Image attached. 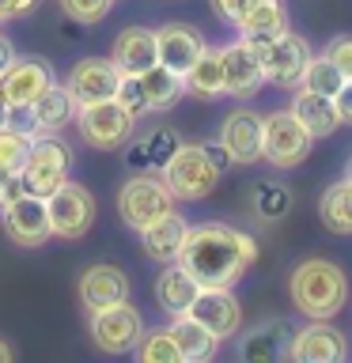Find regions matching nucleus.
Wrapping results in <instances>:
<instances>
[{
    "instance_id": "ddd939ff",
    "label": "nucleus",
    "mask_w": 352,
    "mask_h": 363,
    "mask_svg": "<svg viewBox=\"0 0 352 363\" xmlns=\"http://www.w3.org/2000/svg\"><path fill=\"white\" fill-rule=\"evenodd\" d=\"M178 144H182V136H178L175 125L159 121V125H152V129H144V133H133L129 140L121 144L125 167H129L133 174H159L167 159L178 152Z\"/></svg>"
},
{
    "instance_id": "473e14b6",
    "label": "nucleus",
    "mask_w": 352,
    "mask_h": 363,
    "mask_svg": "<svg viewBox=\"0 0 352 363\" xmlns=\"http://www.w3.org/2000/svg\"><path fill=\"white\" fill-rule=\"evenodd\" d=\"M133 356L141 363H182V352L170 337V329H144L133 345Z\"/></svg>"
},
{
    "instance_id": "2f4dec72",
    "label": "nucleus",
    "mask_w": 352,
    "mask_h": 363,
    "mask_svg": "<svg viewBox=\"0 0 352 363\" xmlns=\"http://www.w3.org/2000/svg\"><path fill=\"white\" fill-rule=\"evenodd\" d=\"M318 220L334 235H352V182H329L318 197Z\"/></svg>"
},
{
    "instance_id": "cd10ccee",
    "label": "nucleus",
    "mask_w": 352,
    "mask_h": 363,
    "mask_svg": "<svg viewBox=\"0 0 352 363\" xmlns=\"http://www.w3.org/2000/svg\"><path fill=\"white\" fill-rule=\"evenodd\" d=\"M170 337H175V345L182 352V363H209L216 352H220L224 340L212 333V329H204L193 314H178L170 318Z\"/></svg>"
},
{
    "instance_id": "7c9ffc66",
    "label": "nucleus",
    "mask_w": 352,
    "mask_h": 363,
    "mask_svg": "<svg viewBox=\"0 0 352 363\" xmlns=\"http://www.w3.org/2000/svg\"><path fill=\"white\" fill-rule=\"evenodd\" d=\"M141 84H144V95H148V110L152 113H170L186 95V84H182V72L167 65H152L148 72H141Z\"/></svg>"
},
{
    "instance_id": "6ab92c4d",
    "label": "nucleus",
    "mask_w": 352,
    "mask_h": 363,
    "mask_svg": "<svg viewBox=\"0 0 352 363\" xmlns=\"http://www.w3.org/2000/svg\"><path fill=\"white\" fill-rule=\"evenodd\" d=\"M76 295L84 303V311H102L110 303H121L129 299V277H125L121 265H110V261H99V265H87L79 272V284H76Z\"/></svg>"
},
{
    "instance_id": "20e7f679",
    "label": "nucleus",
    "mask_w": 352,
    "mask_h": 363,
    "mask_svg": "<svg viewBox=\"0 0 352 363\" xmlns=\"http://www.w3.org/2000/svg\"><path fill=\"white\" fill-rule=\"evenodd\" d=\"M159 178L167 182V189L175 193V201L193 204V201H204V197H209V193L216 189V182H220L224 174L212 167V159L204 155V144L182 140L178 152L163 163Z\"/></svg>"
},
{
    "instance_id": "58836bf2",
    "label": "nucleus",
    "mask_w": 352,
    "mask_h": 363,
    "mask_svg": "<svg viewBox=\"0 0 352 363\" xmlns=\"http://www.w3.org/2000/svg\"><path fill=\"white\" fill-rule=\"evenodd\" d=\"M254 4H258V0H209V8L216 11V19H224L227 27H235V23L243 19Z\"/></svg>"
},
{
    "instance_id": "4be33fe9",
    "label": "nucleus",
    "mask_w": 352,
    "mask_h": 363,
    "mask_svg": "<svg viewBox=\"0 0 352 363\" xmlns=\"http://www.w3.org/2000/svg\"><path fill=\"white\" fill-rule=\"evenodd\" d=\"M186 235H189V220L182 212H167L159 216L155 223H148L141 231V242H144V254L167 265V261H178L182 257V246H186Z\"/></svg>"
},
{
    "instance_id": "0eeeda50",
    "label": "nucleus",
    "mask_w": 352,
    "mask_h": 363,
    "mask_svg": "<svg viewBox=\"0 0 352 363\" xmlns=\"http://www.w3.org/2000/svg\"><path fill=\"white\" fill-rule=\"evenodd\" d=\"M76 129L91 152H118V147L136 133V118L121 106L118 99H102V102H87L76 106Z\"/></svg>"
},
{
    "instance_id": "1a4fd4ad",
    "label": "nucleus",
    "mask_w": 352,
    "mask_h": 363,
    "mask_svg": "<svg viewBox=\"0 0 352 363\" xmlns=\"http://www.w3.org/2000/svg\"><path fill=\"white\" fill-rule=\"evenodd\" d=\"M91 345L99 352H106V356H125V352H133V345L141 340L144 333V314L136 311L129 299L121 303H110L102 306V311H91Z\"/></svg>"
},
{
    "instance_id": "f8f14e48",
    "label": "nucleus",
    "mask_w": 352,
    "mask_h": 363,
    "mask_svg": "<svg viewBox=\"0 0 352 363\" xmlns=\"http://www.w3.org/2000/svg\"><path fill=\"white\" fill-rule=\"evenodd\" d=\"M0 227H4V235L23 250H38L53 238L45 197H34V193H23L19 201L4 204V208H0Z\"/></svg>"
},
{
    "instance_id": "bb28decb",
    "label": "nucleus",
    "mask_w": 352,
    "mask_h": 363,
    "mask_svg": "<svg viewBox=\"0 0 352 363\" xmlns=\"http://www.w3.org/2000/svg\"><path fill=\"white\" fill-rule=\"evenodd\" d=\"M295 118L303 121V129L314 136V140H326L341 129V118H337V106H334V95H318V91H307V87H295L292 95V106H288Z\"/></svg>"
},
{
    "instance_id": "5701e85b",
    "label": "nucleus",
    "mask_w": 352,
    "mask_h": 363,
    "mask_svg": "<svg viewBox=\"0 0 352 363\" xmlns=\"http://www.w3.org/2000/svg\"><path fill=\"white\" fill-rule=\"evenodd\" d=\"M72 121H76V99H72V91L53 79V84L31 102V125H34V136L65 133V125H72Z\"/></svg>"
},
{
    "instance_id": "dca6fc26",
    "label": "nucleus",
    "mask_w": 352,
    "mask_h": 363,
    "mask_svg": "<svg viewBox=\"0 0 352 363\" xmlns=\"http://www.w3.org/2000/svg\"><path fill=\"white\" fill-rule=\"evenodd\" d=\"M53 79L57 76H53L50 61L16 53V61H11L4 68V76H0V95H4L8 106H31V102L38 99L42 91L53 84Z\"/></svg>"
},
{
    "instance_id": "f257e3e1",
    "label": "nucleus",
    "mask_w": 352,
    "mask_h": 363,
    "mask_svg": "<svg viewBox=\"0 0 352 363\" xmlns=\"http://www.w3.org/2000/svg\"><path fill=\"white\" fill-rule=\"evenodd\" d=\"M178 261L197 277L201 288H235L258 261V242L231 223L204 220L189 223Z\"/></svg>"
},
{
    "instance_id": "9b49d317",
    "label": "nucleus",
    "mask_w": 352,
    "mask_h": 363,
    "mask_svg": "<svg viewBox=\"0 0 352 363\" xmlns=\"http://www.w3.org/2000/svg\"><path fill=\"white\" fill-rule=\"evenodd\" d=\"M352 356V345L329 318H311L307 325L292 329L288 356L295 363H345Z\"/></svg>"
},
{
    "instance_id": "393cba45",
    "label": "nucleus",
    "mask_w": 352,
    "mask_h": 363,
    "mask_svg": "<svg viewBox=\"0 0 352 363\" xmlns=\"http://www.w3.org/2000/svg\"><path fill=\"white\" fill-rule=\"evenodd\" d=\"M197 291H201L197 277H193V272L182 265V261H167V269L159 272V280H155V303L163 306L170 318L189 314V311H193V299H197Z\"/></svg>"
},
{
    "instance_id": "c9c22d12",
    "label": "nucleus",
    "mask_w": 352,
    "mask_h": 363,
    "mask_svg": "<svg viewBox=\"0 0 352 363\" xmlns=\"http://www.w3.org/2000/svg\"><path fill=\"white\" fill-rule=\"evenodd\" d=\"M61 4V11L72 23H79V27H95V23H102L110 16L114 0H57Z\"/></svg>"
},
{
    "instance_id": "a19ab883",
    "label": "nucleus",
    "mask_w": 352,
    "mask_h": 363,
    "mask_svg": "<svg viewBox=\"0 0 352 363\" xmlns=\"http://www.w3.org/2000/svg\"><path fill=\"white\" fill-rule=\"evenodd\" d=\"M334 106H337L341 125H352V79H345V84H341V91L334 95Z\"/></svg>"
},
{
    "instance_id": "6e6552de",
    "label": "nucleus",
    "mask_w": 352,
    "mask_h": 363,
    "mask_svg": "<svg viewBox=\"0 0 352 363\" xmlns=\"http://www.w3.org/2000/svg\"><path fill=\"white\" fill-rule=\"evenodd\" d=\"M175 193L167 189V182L159 174H133L125 186L118 189V216L125 227H133L136 235L148 223H155L159 216L175 212Z\"/></svg>"
},
{
    "instance_id": "a18cd8bd",
    "label": "nucleus",
    "mask_w": 352,
    "mask_h": 363,
    "mask_svg": "<svg viewBox=\"0 0 352 363\" xmlns=\"http://www.w3.org/2000/svg\"><path fill=\"white\" fill-rule=\"evenodd\" d=\"M11 359H16V348H11L8 340L0 337V363H11Z\"/></svg>"
},
{
    "instance_id": "37998d69",
    "label": "nucleus",
    "mask_w": 352,
    "mask_h": 363,
    "mask_svg": "<svg viewBox=\"0 0 352 363\" xmlns=\"http://www.w3.org/2000/svg\"><path fill=\"white\" fill-rule=\"evenodd\" d=\"M23 193H27V189H23V178H19V174H8L4 186H0V208H4V204H11V201H19Z\"/></svg>"
},
{
    "instance_id": "f3484780",
    "label": "nucleus",
    "mask_w": 352,
    "mask_h": 363,
    "mask_svg": "<svg viewBox=\"0 0 352 363\" xmlns=\"http://www.w3.org/2000/svg\"><path fill=\"white\" fill-rule=\"evenodd\" d=\"M224 152L231 155L235 167H250L261 159V113L250 106H235L227 118L220 121V136Z\"/></svg>"
},
{
    "instance_id": "09e8293b",
    "label": "nucleus",
    "mask_w": 352,
    "mask_h": 363,
    "mask_svg": "<svg viewBox=\"0 0 352 363\" xmlns=\"http://www.w3.org/2000/svg\"><path fill=\"white\" fill-rule=\"evenodd\" d=\"M4 178H8V174H4V170H0V186H4Z\"/></svg>"
},
{
    "instance_id": "4468645a",
    "label": "nucleus",
    "mask_w": 352,
    "mask_h": 363,
    "mask_svg": "<svg viewBox=\"0 0 352 363\" xmlns=\"http://www.w3.org/2000/svg\"><path fill=\"white\" fill-rule=\"evenodd\" d=\"M224 50V95L231 99H254L265 87V72H261V57L250 38H235L220 45Z\"/></svg>"
},
{
    "instance_id": "9d476101",
    "label": "nucleus",
    "mask_w": 352,
    "mask_h": 363,
    "mask_svg": "<svg viewBox=\"0 0 352 363\" xmlns=\"http://www.w3.org/2000/svg\"><path fill=\"white\" fill-rule=\"evenodd\" d=\"M45 208H50L53 238H61V242H79L95 223V197L72 178L45 197Z\"/></svg>"
},
{
    "instance_id": "2eb2a0df",
    "label": "nucleus",
    "mask_w": 352,
    "mask_h": 363,
    "mask_svg": "<svg viewBox=\"0 0 352 363\" xmlns=\"http://www.w3.org/2000/svg\"><path fill=\"white\" fill-rule=\"evenodd\" d=\"M118 84H121V68L114 65L110 57H79L65 76V87L72 91L76 106L114 99L118 95Z\"/></svg>"
},
{
    "instance_id": "c756f323",
    "label": "nucleus",
    "mask_w": 352,
    "mask_h": 363,
    "mask_svg": "<svg viewBox=\"0 0 352 363\" xmlns=\"http://www.w3.org/2000/svg\"><path fill=\"white\" fill-rule=\"evenodd\" d=\"M288 27H292V16H288V4H284V0H258V4L235 23V34L238 38H273V34H284Z\"/></svg>"
},
{
    "instance_id": "72a5a7b5",
    "label": "nucleus",
    "mask_w": 352,
    "mask_h": 363,
    "mask_svg": "<svg viewBox=\"0 0 352 363\" xmlns=\"http://www.w3.org/2000/svg\"><path fill=\"white\" fill-rule=\"evenodd\" d=\"M341 84H345V72L329 61L326 53H314L311 57V65H307V72H303V84L307 91H318V95H337Z\"/></svg>"
},
{
    "instance_id": "7ed1b4c3",
    "label": "nucleus",
    "mask_w": 352,
    "mask_h": 363,
    "mask_svg": "<svg viewBox=\"0 0 352 363\" xmlns=\"http://www.w3.org/2000/svg\"><path fill=\"white\" fill-rule=\"evenodd\" d=\"M72 167H76V152L61 133L34 136L31 152H27V159H23V170H19L23 189L34 193V197H50L53 189H61L68 182Z\"/></svg>"
},
{
    "instance_id": "4c0bfd02",
    "label": "nucleus",
    "mask_w": 352,
    "mask_h": 363,
    "mask_svg": "<svg viewBox=\"0 0 352 363\" xmlns=\"http://www.w3.org/2000/svg\"><path fill=\"white\" fill-rule=\"evenodd\" d=\"M322 53L341 68V72H345V79H352V34H337V38H329Z\"/></svg>"
},
{
    "instance_id": "a878e982",
    "label": "nucleus",
    "mask_w": 352,
    "mask_h": 363,
    "mask_svg": "<svg viewBox=\"0 0 352 363\" xmlns=\"http://www.w3.org/2000/svg\"><path fill=\"white\" fill-rule=\"evenodd\" d=\"M110 61L121 68L125 76H141L148 72L159 57H155V30L152 27H125L118 38H114Z\"/></svg>"
},
{
    "instance_id": "e433bc0d",
    "label": "nucleus",
    "mask_w": 352,
    "mask_h": 363,
    "mask_svg": "<svg viewBox=\"0 0 352 363\" xmlns=\"http://www.w3.org/2000/svg\"><path fill=\"white\" fill-rule=\"evenodd\" d=\"M114 99H118V102H121V106L133 113L136 121L152 113V110H148V95H144L141 76H125V72H121V84H118V95H114Z\"/></svg>"
},
{
    "instance_id": "f704fd0d",
    "label": "nucleus",
    "mask_w": 352,
    "mask_h": 363,
    "mask_svg": "<svg viewBox=\"0 0 352 363\" xmlns=\"http://www.w3.org/2000/svg\"><path fill=\"white\" fill-rule=\"evenodd\" d=\"M31 140H34L31 133L11 129V125L0 129V170H4V174H19L23 170V159H27V152H31Z\"/></svg>"
},
{
    "instance_id": "79ce46f5",
    "label": "nucleus",
    "mask_w": 352,
    "mask_h": 363,
    "mask_svg": "<svg viewBox=\"0 0 352 363\" xmlns=\"http://www.w3.org/2000/svg\"><path fill=\"white\" fill-rule=\"evenodd\" d=\"M204 155L212 159V167L220 170V174H224V170H231V167H235V163H231V155L224 152V144H220V140H204Z\"/></svg>"
},
{
    "instance_id": "412c9836",
    "label": "nucleus",
    "mask_w": 352,
    "mask_h": 363,
    "mask_svg": "<svg viewBox=\"0 0 352 363\" xmlns=\"http://www.w3.org/2000/svg\"><path fill=\"white\" fill-rule=\"evenodd\" d=\"M288 340H292V325L284 318H265V322L250 325L238 337V359L246 363H273L288 356Z\"/></svg>"
},
{
    "instance_id": "39448f33",
    "label": "nucleus",
    "mask_w": 352,
    "mask_h": 363,
    "mask_svg": "<svg viewBox=\"0 0 352 363\" xmlns=\"http://www.w3.org/2000/svg\"><path fill=\"white\" fill-rule=\"evenodd\" d=\"M314 147V136L303 129V121L292 110H269L261 113V159L277 170H295L307 163Z\"/></svg>"
},
{
    "instance_id": "b1692460",
    "label": "nucleus",
    "mask_w": 352,
    "mask_h": 363,
    "mask_svg": "<svg viewBox=\"0 0 352 363\" xmlns=\"http://www.w3.org/2000/svg\"><path fill=\"white\" fill-rule=\"evenodd\" d=\"M292 204H295V193L284 186V182H273V178L254 182L250 193H246V212H250V220H254L258 227L284 223L288 212H292Z\"/></svg>"
},
{
    "instance_id": "49530a36",
    "label": "nucleus",
    "mask_w": 352,
    "mask_h": 363,
    "mask_svg": "<svg viewBox=\"0 0 352 363\" xmlns=\"http://www.w3.org/2000/svg\"><path fill=\"white\" fill-rule=\"evenodd\" d=\"M8 113H11V106L4 102V95H0V129H4V125H8Z\"/></svg>"
},
{
    "instance_id": "423d86ee",
    "label": "nucleus",
    "mask_w": 352,
    "mask_h": 363,
    "mask_svg": "<svg viewBox=\"0 0 352 363\" xmlns=\"http://www.w3.org/2000/svg\"><path fill=\"white\" fill-rule=\"evenodd\" d=\"M254 50L261 57V72H265V84H277V87H299L303 84V72L311 65V42L303 38L299 30H284V34H273V38H250Z\"/></svg>"
},
{
    "instance_id": "de8ad7c7",
    "label": "nucleus",
    "mask_w": 352,
    "mask_h": 363,
    "mask_svg": "<svg viewBox=\"0 0 352 363\" xmlns=\"http://www.w3.org/2000/svg\"><path fill=\"white\" fill-rule=\"evenodd\" d=\"M345 178H348V182H352V155H348V159H345Z\"/></svg>"
},
{
    "instance_id": "a211bd4d",
    "label": "nucleus",
    "mask_w": 352,
    "mask_h": 363,
    "mask_svg": "<svg viewBox=\"0 0 352 363\" xmlns=\"http://www.w3.org/2000/svg\"><path fill=\"white\" fill-rule=\"evenodd\" d=\"M189 314L204 329H212L220 340H231L235 333H243V303L235 299L231 288H201Z\"/></svg>"
},
{
    "instance_id": "c85d7f7f",
    "label": "nucleus",
    "mask_w": 352,
    "mask_h": 363,
    "mask_svg": "<svg viewBox=\"0 0 352 363\" xmlns=\"http://www.w3.org/2000/svg\"><path fill=\"white\" fill-rule=\"evenodd\" d=\"M182 84H186V95L201 99V102L220 99L224 95V50L220 45H204V53L186 68Z\"/></svg>"
},
{
    "instance_id": "c03bdc74",
    "label": "nucleus",
    "mask_w": 352,
    "mask_h": 363,
    "mask_svg": "<svg viewBox=\"0 0 352 363\" xmlns=\"http://www.w3.org/2000/svg\"><path fill=\"white\" fill-rule=\"evenodd\" d=\"M16 45H11V38H8V34H0V76H4V68L11 65V61H16Z\"/></svg>"
},
{
    "instance_id": "f03ea898",
    "label": "nucleus",
    "mask_w": 352,
    "mask_h": 363,
    "mask_svg": "<svg viewBox=\"0 0 352 363\" xmlns=\"http://www.w3.org/2000/svg\"><path fill=\"white\" fill-rule=\"evenodd\" d=\"M352 295L348 272L329 257H307L288 272V299L303 318H334Z\"/></svg>"
},
{
    "instance_id": "aec40b11",
    "label": "nucleus",
    "mask_w": 352,
    "mask_h": 363,
    "mask_svg": "<svg viewBox=\"0 0 352 363\" xmlns=\"http://www.w3.org/2000/svg\"><path fill=\"white\" fill-rule=\"evenodd\" d=\"M204 45L209 42H204V34L193 27V23L170 19V23H163V27H155V57H159V65L175 68V72H182V76H186V68L204 53Z\"/></svg>"
},
{
    "instance_id": "ea45409f",
    "label": "nucleus",
    "mask_w": 352,
    "mask_h": 363,
    "mask_svg": "<svg viewBox=\"0 0 352 363\" xmlns=\"http://www.w3.org/2000/svg\"><path fill=\"white\" fill-rule=\"evenodd\" d=\"M38 11V0H0V23H16Z\"/></svg>"
}]
</instances>
